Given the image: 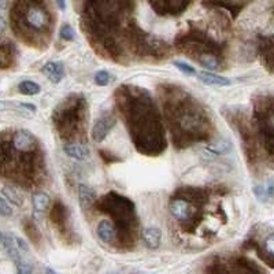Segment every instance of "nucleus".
<instances>
[{"label":"nucleus","instance_id":"nucleus-5","mask_svg":"<svg viewBox=\"0 0 274 274\" xmlns=\"http://www.w3.org/2000/svg\"><path fill=\"white\" fill-rule=\"evenodd\" d=\"M42 70L52 84H59L65 77V67L61 62H48Z\"/></svg>","mask_w":274,"mask_h":274},{"label":"nucleus","instance_id":"nucleus-8","mask_svg":"<svg viewBox=\"0 0 274 274\" xmlns=\"http://www.w3.org/2000/svg\"><path fill=\"white\" fill-rule=\"evenodd\" d=\"M198 79L206 85H211V87H229L232 84V80L222 77V75H217L214 73L209 71H200L198 73Z\"/></svg>","mask_w":274,"mask_h":274},{"label":"nucleus","instance_id":"nucleus-12","mask_svg":"<svg viewBox=\"0 0 274 274\" xmlns=\"http://www.w3.org/2000/svg\"><path fill=\"white\" fill-rule=\"evenodd\" d=\"M98 236L103 243H111L115 239V228L108 219H103L98 225Z\"/></svg>","mask_w":274,"mask_h":274},{"label":"nucleus","instance_id":"nucleus-21","mask_svg":"<svg viewBox=\"0 0 274 274\" xmlns=\"http://www.w3.org/2000/svg\"><path fill=\"white\" fill-rule=\"evenodd\" d=\"M93 80H95L96 85L104 87V85L108 84V81H110V74L107 73L106 70H99V71H96V73H95V77H93Z\"/></svg>","mask_w":274,"mask_h":274},{"label":"nucleus","instance_id":"nucleus-2","mask_svg":"<svg viewBox=\"0 0 274 274\" xmlns=\"http://www.w3.org/2000/svg\"><path fill=\"white\" fill-rule=\"evenodd\" d=\"M25 21L30 28L36 29V30H43L48 25V14H47L46 10L43 9L42 6L33 5L26 10Z\"/></svg>","mask_w":274,"mask_h":274},{"label":"nucleus","instance_id":"nucleus-4","mask_svg":"<svg viewBox=\"0 0 274 274\" xmlns=\"http://www.w3.org/2000/svg\"><path fill=\"white\" fill-rule=\"evenodd\" d=\"M115 116L110 115V114H106L103 115L102 118H99L98 121L95 122L92 129V139L95 141H103L106 139V136L108 135V132L112 129V126L115 125Z\"/></svg>","mask_w":274,"mask_h":274},{"label":"nucleus","instance_id":"nucleus-14","mask_svg":"<svg viewBox=\"0 0 274 274\" xmlns=\"http://www.w3.org/2000/svg\"><path fill=\"white\" fill-rule=\"evenodd\" d=\"M95 190L92 188H89L88 185H84V184H80L79 185V202L81 209H89L92 203L95 202Z\"/></svg>","mask_w":274,"mask_h":274},{"label":"nucleus","instance_id":"nucleus-9","mask_svg":"<svg viewBox=\"0 0 274 274\" xmlns=\"http://www.w3.org/2000/svg\"><path fill=\"white\" fill-rule=\"evenodd\" d=\"M63 151L69 155L70 158L77 159V161H84V159L89 158V155H91L88 147L81 144V143H69V144H65Z\"/></svg>","mask_w":274,"mask_h":274},{"label":"nucleus","instance_id":"nucleus-20","mask_svg":"<svg viewBox=\"0 0 274 274\" xmlns=\"http://www.w3.org/2000/svg\"><path fill=\"white\" fill-rule=\"evenodd\" d=\"M59 36H61L62 40H67V42H71V40H74V37H75L74 29L71 28L69 23H65V25H62L61 32H59Z\"/></svg>","mask_w":274,"mask_h":274},{"label":"nucleus","instance_id":"nucleus-7","mask_svg":"<svg viewBox=\"0 0 274 274\" xmlns=\"http://www.w3.org/2000/svg\"><path fill=\"white\" fill-rule=\"evenodd\" d=\"M2 246H3V250L6 251V254L9 255V258L14 260L15 263H18L19 260H21V251H19L18 246H17V243H15L14 234L11 236V234H6L3 233L2 234Z\"/></svg>","mask_w":274,"mask_h":274},{"label":"nucleus","instance_id":"nucleus-26","mask_svg":"<svg viewBox=\"0 0 274 274\" xmlns=\"http://www.w3.org/2000/svg\"><path fill=\"white\" fill-rule=\"evenodd\" d=\"M14 239H15V243H17V246H18L19 251L29 252V246L26 244V242H25V240H22V239L18 236H14Z\"/></svg>","mask_w":274,"mask_h":274},{"label":"nucleus","instance_id":"nucleus-29","mask_svg":"<svg viewBox=\"0 0 274 274\" xmlns=\"http://www.w3.org/2000/svg\"><path fill=\"white\" fill-rule=\"evenodd\" d=\"M0 3H2V7H6V5H7V0H0Z\"/></svg>","mask_w":274,"mask_h":274},{"label":"nucleus","instance_id":"nucleus-24","mask_svg":"<svg viewBox=\"0 0 274 274\" xmlns=\"http://www.w3.org/2000/svg\"><path fill=\"white\" fill-rule=\"evenodd\" d=\"M174 66H176L177 69L181 70L184 74H188V75H193L196 73L195 67H192L190 65H188L186 62H181V61H176L174 62Z\"/></svg>","mask_w":274,"mask_h":274},{"label":"nucleus","instance_id":"nucleus-10","mask_svg":"<svg viewBox=\"0 0 274 274\" xmlns=\"http://www.w3.org/2000/svg\"><path fill=\"white\" fill-rule=\"evenodd\" d=\"M170 213L178 221H186L189 218V205L182 199L173 200L170 203Z\"/></svg>","mask_w":274,"mask_h":274},{"label":"nucleus","instance_id":"nucleus-3","mask_svg":"<svg viewBox=\"0 0 274 274\" xmlns=\"http://www.w3.org/2000/svg\"><path fill=\"white\" fill-rule=\"evenodd\" d=\"M152 9L158 13H170V14H178L188 7L190 0H149Z\"/></svg>","mask_w":274,"mask_h":274},{"label":"nucleus","instance_id":"nucleus-15","mask_svg":"<svg viewBox=\"0 0 274 274\" xmlns=\"http://www.w3.org/2000/svg\"><path fill=\"white\" fill-rule=\"evenodd\" d=\"M254 193H255L256 199L259 202H269L274 196V182L270 181L265 182V184H260V185L254 186Z\"/></svg>","mask_w":274,"mask_h":274},{"label":"nucleus","instance_id":"nucleus-17","mask_svg":"<svg viewBox=\"0 0 274 274\" xmlns=\"http://www.w3.org/2000/svg\"><path fill=\"white\" fill-rule=\"evenodd\" d=\"M2 196H5L6 199L9 200L10 203H13L15 206H21L23 202L22 195L19 193L18 190L15 189L14 186L5 185L2 189Z\"/></svg>","mask_w":274,"mask_h":274},{"label":"nucleus","instance_id":"nucleus-22","mask_svg":"<svg viewBox=\"0 0 274 274\" xmlns=\"http://www.w3.org/2000/svg\"><path fill=\"white\" fill-rule=\"evenodd\" d=\"M0 214H2V217H5V218L13 215V209H11L10 202L6 199L5 196H2V199H0Z\"/></svg>","mask_w":274,"mask_h":274},{"label":"nucleus","instance_id":"nucleus-28","mask_svg":"<svg viewBox=\"0 0 274 274\" xmlns=\"http://www.w3.org/2000/svg\"><path fill=\"white\" fill-rule=\"evenodd\" d=\"M46 273H47V274H56L55 271H54V270H52V269H50V267H47V269H46Z\"/></svg>","mask_w":274,"mask_h":274},{"label":"nucleus","instance_id":"nucleus-6","mask_svg":"<svg viewBox=\"0 0 274 274\" xmlns=\"http://www.w3.org/2000/svg\"><path fill=\"white\" fill-rule=\"evenodd\" d=\"M34 136L28 132V130H18L17 133L13 137V145H14L15 149L18 151H29V149L33 148L34 145Z\"/></svg>","mask_w":274,"mask_h":274},{"label":"nucleus","instance_id":"nucleus-27","mask_svg":"<svg viewBox=\"0 0 274 274\" xmlns=\"http://www.w3.org/2000/svg\"><path fill=\"white\" fill-rule=\"evenodd\" d=\"M55 2H56V6L59 7V10H61V11H65V10H66V2H65V0H55Z\"/></svg>","mask_w":274,"mask_h":274},{"label":"nucleus","instance_id":"nucleus-23","mask_svg":"<svg viewBox=\"0 0 274 274\" xmlns=\"http://www.w3.org/2000/svg\"><path fill=\"white\" fill-rule=\"evenodd\" d=\"M263 250H265L266 255L274 258V233L266 237L265 243H263Z\"/></svg>","mask_w":274,"mask_h":274},{"label":"nucleus","instance_id":"nucleus-11","mask_svg":"<svg viewBox=\"0 0 274 274\" xmlns=\"http://www.w3.org/2000/svg\"><path fill=\"white\" fill-rule=\"evenodd\" d=\"M143 240H144L145 246L148 247V248L156 250L161 246V242H162V232H161V229L155 228V226L144 229Z\"/></svg>","mask_w":274,"mask_h":274},{"label":"nucleus","instance_id":"nucleus-16","mask_svg":"<svg viewBox=\"0 0 274 274\" xmlns=\"http://www.w3.org/2000/svg\"><path fill=\"white\" fill-rule=\"evenodd\" d=\"M207 149H209L210 152L217 153V155H225V153L230 152L232 143H230L229 140L218 139L213 141V143H210V144L207 145Z\"/></svg>","mask_w":274,"mask_h":274},{"label":"nucleus","instance_id":"nucleus-13","mask_svg":"<svg viewBox=\"0 0 274 274\" xmlns=\"http://www.w3.org/2000/svg\"><path fill=\"white\" fill-rule=\"evenodd\" d=\"M32 203H33V211L34 215H40V214L46 213V210L50 207L51 199L46 192H37L32 196Z\"/></svg>","mask_w":274,"mask_h":274},{"label":"nucleus","instance_id":"nucleus-18","mask_svg":"<svg viewBox=\"0 0 274 274\" xmlns=\"http://www.w3.org/2000/svg\"><path fill=\"white\" fill-rule=\"evenodd\" d=\"M18 91L22 93V95H26V96H34V95L40 93L42 88H40V85H38L37 83L25 80V81H21V83H19Z\"/></svg>","mask_w":274,"mask_h":274},{"label":"nucleus","instance_id":"nucleus-1","mask_svg":"<svg viewBox=\"0 0 274 274\" xmlns=\"http://www.w3.org/2000/svg\"><path fill=\"white\" fill-rule=\"evenodd\" d=\"M207 274H259L255 266L244 259L223 260L211 266Z\"/></svg>","mask_w":274,"mask_h":274},{"label":"nucleus","instance_id":"nucleus-19","mask_svg":"<svg viewBox=\"0 0 274 274\" xmlns=\"http://www.w3.org/2000/svg\"><path fill=\"white\" fill-rule=\"evenodd\" d=\"M200 63L203 67H206L207 70H215L218 69V59L214 55H210V54H206V55H202L199 58Z\"/></svg>","mask_w":274,"mask_h":274},{"label":"nucleus","instance_id":"nucleus-25","mask_svg":"<svg viewBox=\"0 0 274 274\" xmlns=\"http://www.w3.org/2000/svg\"><path fill=\"white\" fill-rule=\"evenodd\" d=\"M17 265V274H32L33 273V267L30 263L25 262V260H19Z\"/></svg>","mask_w":274,"mask_h":274}]
</instances>
